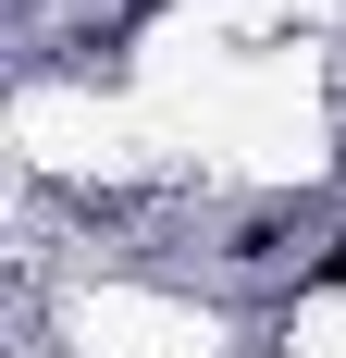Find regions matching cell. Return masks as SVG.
I'll use <instances>...</instances> for the list:
<instances>
[{"instance_id": "6da1fadb", "label": "cell", "mask_w": 346, "mask_h": 358, "mask_svg": "<svg viewBox=\"0 0 346 358\" xmlns=\"http://www.w3.org/2000/svg\"><path fill=\"white\" fill-rule=\"evenodd\" d=\"M321 285H346V235H334V248H321Z\"/></svg>"}]
</instances>
